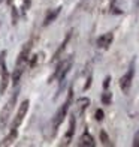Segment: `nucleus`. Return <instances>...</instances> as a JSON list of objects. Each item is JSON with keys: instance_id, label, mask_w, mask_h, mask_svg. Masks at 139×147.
Returning a JSON list of instances; mask_svg holds the SVG:
<instances>
[{"instance_id": "f257e3e1", "label": "nucleus", "mask_w": 139, "mask_h": 147, "mask_svg": "<svg viewBox=\"0 0 139 147\" xmlns=\"http://www.w3.org/2000/svg\"><path fill=\"white\" fill-rule=\"evenodd\" d=\"M17 99H18V90H15L14 93H12V96L9 98V101L6 102V105L3 107V110H2V113H0V128H2V129H5L6 126H8L11 114H12V111H14V108H15Z\"/></svg>"}, {"instance_id": "f03ea898", "label": "nucleus", "mask_w": 139, "mask_h": 147, "mask_svg": "<svg viewBox=\"0 0 139 147\" xmlns=\"http://www.w3.org/2000/svg\"><path fill=\"white\" fill-rule=\"evenodd\" d=\"M72 98H74V93H72V90H70V92H69V95H67V99H66L64 104L60 107V108H58V111L55 113L54 119H52V129H54V132L58 129V126L63 123L64 117L67 116L69 107H70V104H72Z\"/></svg>"}, {"instance_id": "7ed1b4c3", "label": "nucleus", "mask_w": 139, "mask_h": 147, "mask_svg": "<svg viewBox=\"0 0 139 147\" xmlns=\"http://www.w3.org/2000/svg\"><path fill=\"white\" fill-rule=\"evenodd\" d=\"M5 54H6L5 51L0 54V95H3L6 92L11 81V74L8 72V68H6V63H5Z\"/></svg>"}, {"instance_id": "20e7f679", "label": "nucleus", "mask_w": 139, "mask_h": 147, "mask_svg": "<svg viewBox=\"0 0 139 147\" xmlns=\"http://www.w3.org/2000/svg\"><path fill=\"white\" fill-rule=\"evenodd\" d=\"M29 107H30V101H25L19 105V108H18V113L15 114V119L12 120V125H11V131H18V126L23 123V120L25 117V114H27V111H29Z\"/></svg>"}, {"instance_id": "39448f33", "label": "nucleus", "mask_w": 139, "mask_h": 147, "mask_svg": "<svg viewBox=\"0 0 139 147\" xmlns=\"http://www.w3.org/2000/svg\"><path fill=\"white\" fill-rule=\"evenodd\" d=\"M133 75H135V62H132L127 72L120 78V89L123 90V93H129L132 87V81H133Z\"/></svg>"}, {"instance_id": "423d86ee", "label": "nucleus", "mask_w": 139, "mask_h": 147, "mask_svg": "<svg viewBox=\"0 0 139 147\" xmlns=\"http://www.w3.org/2000/svg\"><path fill=\"white\" fill-rule=\"evenodd\" d=\"M30 51H31V41L25 42V44L23 45V48H21V51H19V54H18V59H17L15 68H21V69H24V65L27 63V60H29Z\"/></svg>"}, {"instance_id": "0eeeda50", "label": "nucleus", "mask_w": 139, "mask_h": 147, "mask_svg": "<svg viewBox=\"0 0 139 147\" xmlns=\"http://www.w3.org/2000/svg\"><path fill=\"white\" fill-rule=\"evenodd\" d=\"M70 68H72V59H67V60H64L63 63L58 65L57 72H55V78H57L58 83L64 81V78H66V75H67V72H69Z\"/></svg>"}, {"instance_id": "6e6552de", "label": "nucleus", "mask_w": 139, "mask_h": 147, "mask_svg": "<svg viewBox=\"0 0 139 147\" xmlns=\"http://www.w3.org/2000/svg\"><path fill=\"white\" fill-rule=\"evenodd\" d=\"M75 128H76L75 116H70V119H69V128H67V131H66V135H64L63 141H61V146H67V144L72 141V138H74V134H75Z\"/></svg>"}, {"instance_id": "1a4fd4ad", "label": "nucleus", "mask_w": 139, "mask_h": 147, "mask_svg": "<svg viewBox=\"0 0 139 147\" xmlns=\"http://www.w3.org/2000/svg\"><path fill=\"white\" fill-rule=\"evenodd\" d=\"M112 39H114V35H112V32H108V33H105V35L99 36V38H97V41H96V44H97L99 48L106 50V48H109V45L112 44Z\"/></svg>"}, {"instance_id": "9d476101", "label": "nucleus", "mask_w": 139, "mask_h": 147, "mask_svg": "<svg viewBox=\"0 0 139 147\" xmlns=\"http://www.w3.org/2000/svg\"><path fill=\"white\" fill-rule=\"evenodd\" d=\"M79 146L82 147H94L96 143H94V138H93L88 132H84L81 138H79Z\"/></svg>"}, {"instance_id": "9b49d317", "label": "nucleus", "mask_w": 139, "mask_h": 147, "mask_svg": "<svg viewBox=\"0 0 139 147\" xmlns=\"http://www.w3.org/2000/svg\"><path fill=\"white\" fill-rule=\"evenodd\" d=\"M60 12H61V6H58V8H55V9H52V11H49L48 14H46V17H45V20H43V26H49L54 20L60 15Z\"/></svg>"}, {"instance_id": "f8f14e48", "label": "nucleus", "mask_w": 139, "mask_h": 147, "mask_svg": "<svg viewBox=\"0 0 139 147\" xmlns=\"http://www.w3.org/2000/svg\"><path fill=\"white\" fill-rule=\"evenodd\" d=\"M69 41H70V32L67 33V36L64 38V41L61 42V45H60V48H58V50L55 51V54H54V59H52V62H55V60H58V59H60V56H61L63 53H64V50H66V47H67Z\"/></svg>"}, {"instance_id": "ddd939ff", "label": "nucleus", "mask_w": 139, "mask_h": 147, "mask_svg": "<svg viewBox=\"0 0 139 147\" xmlns=\"http://www.w3.org/2000/svg\"><path fill=\"white\" fill-rule=\"evenodd\" d=\"M17 134H18V131H11L9 132V135L6 137L2 143H0V147H3V146H9V144H12L15 141V138H17Z\"/></svg>"}, {"instance_id": "4468645a", "label": "nucleus", "mask_w": 139, "mask_h": 147, "mask_svg": "<svg viewBox=\"0 0 139 147\" xmlns=\"http://www.w3.org/2000/svg\"><path fill=\"white\" fill-rule=\"evenodd\" d=\"M23 71L24 69H21V68H15L14 74H12V84L14 86H18L19 78H21V75H23Z\"/></svg>"}, {"instance_id": "2eb2a0df", "label": "nucleus", "mask_w": 139, "mask_h": 147, "mask_svg": "<svg viewBox=\"0 0 139 147\" xmlns=\"http://www.w3.org/2000/svg\"><path fill=\"white\" fill-rule=\"evenodd\" d=\"M88 104H90V99H88V98H82V99H79V101H78V105H79V110H81V113H82L85 108H87Z\"/></svg>"}, {"instance_id": "dca6fc26", "label": "nucleus", "mask_w": 139, "mask_h": 147, "mask_svg": "<svg viewBox=\"0 0 139 147\" xmlns=\"http://www.w3.org/2000/svg\"><path fill=\"white\" fill-rule=\"evenodd\" d=\"M111 101H112V93H111V92H105L103 95H102V102H103L105 105H109Z\"/></svg>"}, {"instance_id": "f3484780", "label": "nucleus", "mask_w": 139, "mask_h": 147, "mask_svg": "<svg viewBox=\"0 0 139 147\" xmlns=\"http://www.w3.org/2000/svg\"><path fill=\"white\" fill-rule=\"evenodd\" d=\"M100 138H102V143H103L105 146H111L109 138H108V135H106V132H105V131H102V132H100Z\"/></svg>"}, {"instance_id": "a211bd4d", "label": "nucleus", "mask_w": 139, "mask_h": 147, "mask_svg": "<svg viewBox=\"0 0 139 147\" xmlns=\"http://www.w3.org/2000/svg\"><path fill=\"white\" fill-rule=\"evenodd\" d=\"M31 6V0H23V12H27Z\"/></svg>"}, {"instance_id": "6ab92c4d", "label": "nucleus", "mask_w": 139, "mask_h": 147, "mask_svg": "<svg viewBox=\"0 0 139 147\" xmlns=\"http://www.w3.org/2000/svg\"><path fill=\"white\" fill-rule=\"evenodd\" d=\"M133 147H139V131L135 134V137H133Z\"/></svg>"}, {"instance_id": "aec40b11", "label": "nucleus", "mask_w": 139, "mask_h": 147, "mask_svg": "<svg viewBox=\"0 0 139 147\" xmlns=\"http://www.w3.org/2000/svg\"><path fill=\"white\" fill-rule=\"evenodd\" d=\"M96 119L99 120V122H100V120H103V111H102V110H97V111H96Z\"/></svg>"}, {"instance_id": "412c9836", "label": "nucleus", "mask_w": 139, "mask_h": 147, "mask_svg": "<svg viewBox=\"0 0 139 147\" xmlns=\"http://www.w3.org/2000/svg\"><path fill=\"white\" fill-rule=\"evenodd\" d=\"M109 81H111V77H106V78H105V81H103V89H105V90L109 87Z\"/></svg>"}, {"instance_id": "4be33fe9", "label": "nucleus", "mask_w": 139, "mask_h": 147, "mask_svg": "<svg viewBox=\"0 0 139 147\" xmlns=\"http://www.w3.org/2000/svg\"><path fill=\"white\" fill-rule=\"evenodd\" d=\"M2 2H3V0H0V3H2Z\"/></svg>"}, {"instance_id": "5701e85b", "label": "nucleus", "mask_w": 139, "mask_h": 147, "mask_svg": "<svg viewBox=\"0 0 139 147\" xmlns=\"http://www.w3.org/2000/svg\"><path fill=\"white\" fill-rule=\"evenodd\" d=\"M138 2H139V0H138Z\"/></svg>"}]
</instances>
